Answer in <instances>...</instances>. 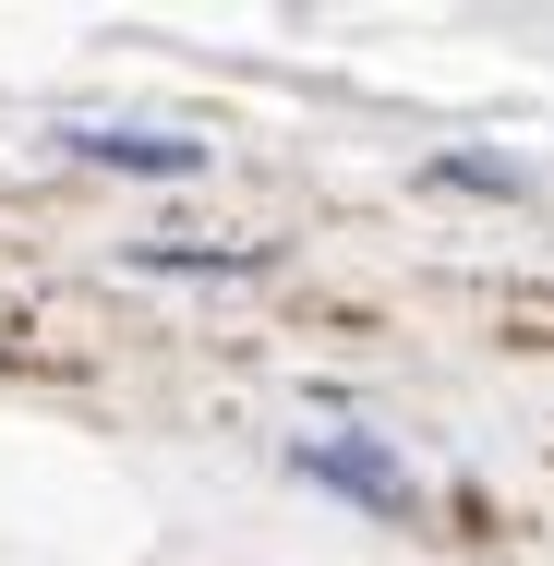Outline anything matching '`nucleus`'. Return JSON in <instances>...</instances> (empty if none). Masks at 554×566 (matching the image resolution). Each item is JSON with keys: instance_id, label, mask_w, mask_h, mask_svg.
<instances>
[{"instance_id": "obj_1", "label": "nucleus", "mask_w": 554, "mask_h": 566, "mask_svg": "<svg viewBox=\"0 0 554 566\" xmlns=\"http://www.w3.org/2000/svg\"><path fill=\"white\" fill-rule=\"evenodd\" d=\"M61 145H73V157H97V169H133V181H194V169L218 157L206 133H109V120H73Z\"/></svg>"}, {"instance_id": "obj_2", "label": "nucleus", "mask_w": 554, "mask_h": 566, "mask_svg": "<svg viewBox=\"0 0 554 566\" xmlns=\"http://www.w3.org/2000/svg\"><path fill=\"white\" fill-rule=\"evenodd\" d=\"M314 482H337V494H362V506H410V470L386 447H362V434H314V447H290Z\"/></svg>"}]
</instances>
